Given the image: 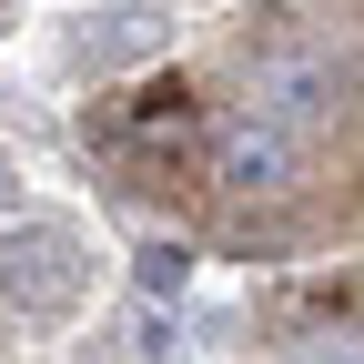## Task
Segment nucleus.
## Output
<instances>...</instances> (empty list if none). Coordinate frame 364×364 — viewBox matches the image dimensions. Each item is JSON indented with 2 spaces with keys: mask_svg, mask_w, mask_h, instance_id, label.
I'll return each instance as SVG.
<instances>
[{
  "mask_svg": "<svg viewBox=\"0 0 364 364\" xmlns=\"http://www.w3.org/2000/svg\"><path fill=\"white\" fill-rule=\"evenodd\" d=\"M91 284L81 243L61 233V223H11L0 233V314H21V324H51V314H71Z\"/></svg>",
  "mask_w": 364,
  "mask_h": 364,
  "instance_id": "nucleus-1",
  "label": "nucleus"
},
{
  "mask_svg": "<svg viewBox=\"0 0 364 364\" xmlns=\"http://www.w3.org/2000/svg\"><path fill=\"white\" fill-rule=\"evenodd\" d=\"M223 172L233 182H284L294 172V132L284 122H233L223 132Z\"/></svg>",
  "mask_w": 364,
  "mask_h": 364,
  "instance_id": "nucleus-2",
  "label": "nucleus"
}]
</instances>
